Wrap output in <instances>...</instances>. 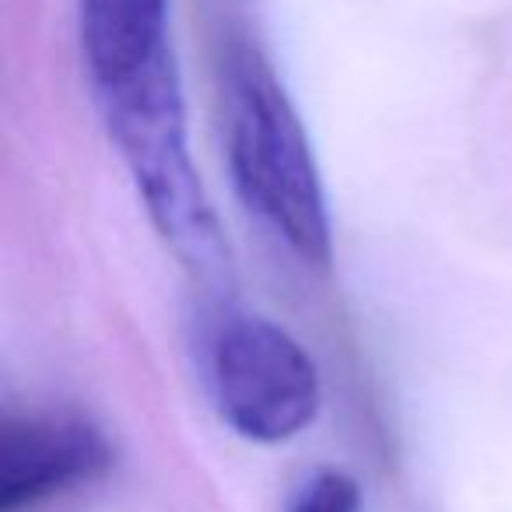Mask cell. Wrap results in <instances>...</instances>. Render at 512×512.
I'll return each mask as SVG.
<instances>
[{
  "label": "cell",
  "mask_w": 512,
  "mask_h": 512,
  "mask_svg": "<svg viewBox=\"0 0 512 512\" xmlns=\"http://www.w3.org/2000/svg\"><path fill=\"white\" fill-rule=\"evenodd\" d=\"M225 148L235 193L302 260H330V214L306 123L274 67L232 46L225 71Z\"/></svg>",
  "instance_id": "1"
},
{
  "label": "cell",
  "mask_w": 512,
  "mask_h": 512,
  "mask_svg": "<svg viewBox=\"0 0 512 512\" xmlns=\"http://www.w3.org/2000/svg\"><path fill=\"white\" fill-rule=\"evenodd\" d=\"M95 102L162 239L190 264H214L221 232L190 158L176 53H162L116 85L95 88Z\"/></svg>",
  "instance_id": "2"
},
{
  "label": "cell",
  "mask_w": 512,
  "mask_h": 512,
  "mask_svg": "<svg viewBox=\"0 0 512 512\" xmlns=\"http://www.w3.org/2000/svg\"><path fill=\"white\" fill-rule=\"evenodd\" d=\"M207 383L221 421L249 442L278 446L320 414L313 355L267 316L228 313L207 344Z\"/></svg>",
  "instance_id": "3"
},
{
  "label": "cell",
  "mask_w": 512,
  "mask_h": 512,
  "mask_svg": "<svg viewBox=\"0 0 512 512\" xmlns=\"http://www.w3.org/2000/svg\"><path fill=\"white\" fill-rule=\"evenodd\" d=\"M113 470V446L78 414L8 418L0 432V512H32Z\"/></svg>",
  "instance_id": "4"
},
{
  "label": "cell",
  "mask_w": 512,
  "mask_h": 512,
  "mask_svg": "<svg viewBox=\"0 0 512 512\" xmlns=\"http://www.w3.org/2000/svg\"><path fill=\"white\" fill-rule=\"evenodd\" d=\"M172 0H78V43L92 88H106L148 67L169 43Z\"/></svg>",
  "instance_id": "5"
},
{
  "label": "cell",
  "mask_w": 512,
  "mask_h": 512,
  "mask_svg": "<svg viewBox=\"0 0 512 512\" xmlns=\"http://www.w3.org/2000/svg\"><path fill=\"white\" fill-rule=\"evenodd\" d=\"M292 512H362V491L341 470H320L295 495Z\"/></svg>",
  "instance_id": "6"
}]
</instances>
